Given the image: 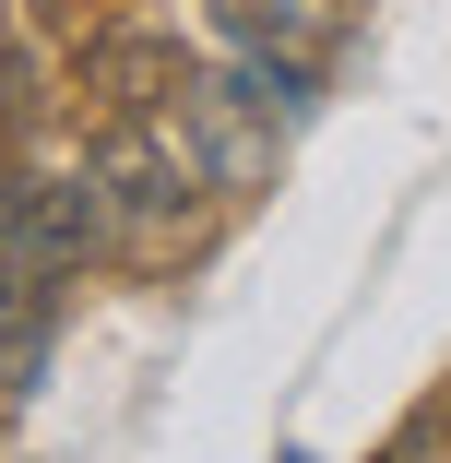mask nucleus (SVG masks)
<instances>
[{
	"instance_id": "nucleus-3",
	"label": "nucleus",
	"mask_w": 451,
	"mask_h": 463,
	"mask_svg": "<svg viewBox=\"0 0 451 463\" xmlns=\"http://www.w3.org/2000/svg\"><path fill=\"white\" fill-rule=\"evenodd\" d=\"M178 131H191V155L214 166V191L226 203H249V191H274V143H286V119L249 96L238 71H202L191 96H178Z\"/></svg>"
},
{
	"instance_id": "nucleus-1",
	"label": "nucleus",
	"mask_w": 451,
	"mask_h": 463,
	"mask_svg": "<svg viewBox=\"0 0 451 463\" xmlns=\"http://www.w3.org/2000/svg\"><path fill=\"white\" fill-rule=\"evenodd\" d=\"M96 166H108V214H119V261L131 273H166L191 261L214 238V166L191 155V131H178V108H108L96 131Z\"/></svg>"
},
{
	"instance_id": "nucleus-6",
	"label": "nucleus",
	"mask_w": 451,
	"mask_h": 463,
	"mask_svg": "<svg viewBox=\"0 0 451 463\" xmlns=\"http://www.w3.org/2000/svg\"><path fill=\"white\" fill-rule=\"evenodd\" d=\"M13 131H48V48H36V24H13Z\"/></svg>"
},
{
	"instance_id": "nucleus-2",
	"label": "nucleus",
	"mask_w": 451,
	"mask_h": 463,
	"mask_svg": "<svg viewBox=\"0 0 451 463\" xmlns=\"http://www.w3.org/2000/svg\"><path fill=\"white\" fill-rule=\"evenodd\" d=\"M83 261H119V214H108L96 143L13 131V178H0V273H13V286H71Z\"/></svg>"
},
{
	"instance_id": "nucleus-4",
	"label": "nucleus",
	"mask_w": 451,
	"mask_h": 463,
	"mask_svg": "<svg viewBox=\"0 0 451 463\" xmlns=\"http://www.w3.org/2000/svg\"><path fill=\"white\" fill-rule=\"evenodd\" d=\"M191 83H202V60L166 24H96L83 36V96H108V108H178Z\"/></svg>"
},
{
	"instance_id": "nucleus-5",
	"label": "nucleus",
	"mask_w": 451,
	"mask_h": 463,
	"mask_svg": "<svg viewBox=\"0 0 451 463\" xmlns=\"http://www.w3.org/2000/svg\"><path fill=\"white\" fill-rule=\"evenodd\" d=\"M48 333H60V286H13L0 298V392H13V416L48 392Z\"/></svg>"
}]
</instances>
